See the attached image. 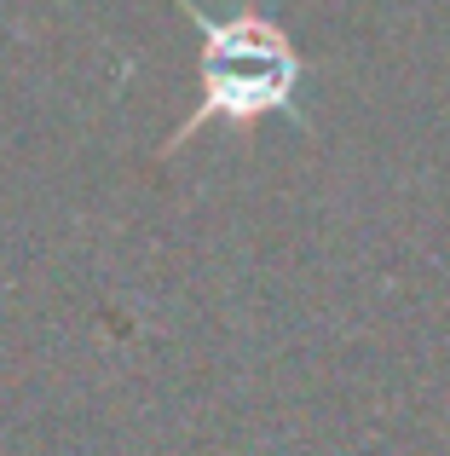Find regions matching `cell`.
Returning a JSON list of instances; mask_svg holds the SVG:
<instances>
[{
  "label": "cell",
  "instance_id": "cell-1",
  "mask_svg": "<svg viewBox=\"0 0 450 456\" xmlns=\"http://www.w3.org/2000/svg\"><path fill=\"white\" fill-rule=\"evenodd\" d=\"M197 29V104L168 139H162L157 162L180 156L197 134L208 127H260L271 116L306 127L301 116V81H306V53L289 41L277 18L260 0H237L231 12H208L197 0H173Z\"/></svg>",
  "mask_w": 450,
  "mask_h": 456
}]
</instances>
